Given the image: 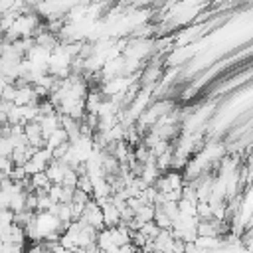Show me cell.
<instances>
[{"label": "cell", "mask_w": 253, "mask_h": 253, "mask_svg": "<svg viewBox=\"0 0 253 253\" xmlns=\"http://www.w3.org/2000/svg\"><path fill=\"white\" fill-rule=\"evenodd\" d=\"M79 221H83L85 225L93 227L95 231L105 229V225H103V211H101V208H99L93 200H89V202L85 204V208H83V213H81Z\"/></svg>", "instance_id": "6da1fadb"}, {"label": "cell", "mask_w": 253, "mask_h": 253, "mask_svg": "<svg viewBox=\"0 0 253 253\" xmlns=\"http://www.w3.org/2000/svg\"><path fill=\"white\" fill-rule=\"evenodd\" d=\"M152 217H154V206H142L136 213H134V219L142 225V223H146V221H152Z\"/></svg>", "instance_id": "5b68a950"}, {"label": "cell", "mask_w": 253, "mask_h": 253, "mask_svg": "<svg viewBox=\"0 0 253 253\" xmlns=\"http://www.w3.org/2000/svg\"><path fill=\"white\" fill-rule=\"evenodd\" d=\"M61 186L63 188H75L77 186V172L73 168H67L63 178H61Z\"/></svg>", "instance_id": "8992f818"}, {"label": "cell", "mask_w": 253, "mask_h": 253, "mask_svg": "<svg viewBox=\"0 0 253 253\" xmlns=\"http://www.w3.org/2000/svg\"><path fill=\"white\" fill-rule=\"evenodd\" d=\"M73 190H75V188H63V186H61L59 204H71V198H73Z\"/></svg>", "instance_id": "30bf717a"}, {"label": "cell", "mask_w": 253, "mask_h": 253, "mask_svg": "<svg viewBox=\"0 0 253 253\" xmlns=\"http://www.w3.org/2000/svg\"><path fill=\"white\" fill-rule=\"evenodd\" d=\"M91 200V196H87L85 192H81V190H73V198H71V204L73 206H79V208H85V204Z\"/></svg>", "instance_id": "52a82bcc"}, {"label": "cell", "mask_w": 253, "mask_h": 253, "mask_svg": "<svg viewBox=\"0 0 253 253\" xmlns=\"http://www.w3.org/2000/svg\"><path fill=\"white\" fill-rule=\"evenodd\" d=\"M69 166H65L61 160H51L47 166H45V176H47V180L51 182V184H59L61 186V178H63V174H65V170H67Z\"/></svg>", "instance_id": "7a4b0ae2"}, {"label": "cell", "mask_w": 253, "mask_h": 253, "mask_svg": "<svg viewBox=\"0 0 253 253\" xmlns=\"http://www.w3.org/2000/svg\"><path fill=\"white\" fill-rule=\"evenodd\" d=\"M49 186H51V182L47 180L45 172H38V174L30 176V190L32 192H47Z\"/></svg>", "instance_id": "3957f363"}, {"label": "cell", "mask_w": 253, "mask_h": 253, "mask_svg": "<svg viewBox=\"0 0 253 253\" xmlns=\"http://www.w3.org/2000/svg\"><path fill=\"white\" fill-rule=\"evenodd\" d=\"M170 164H172V146H170L164 154H160V156L156 158V168H158L160 174L168 172V170H170Z\"/></svg>", "instance_id": "277c9868"}, {"label": "cell", "mask_w": 253, "mask_h": 253, "mask_svg": "<svg viewBox=\"0 0 253 253\" xmlns=\"http://www.w3.org/2000/svg\"><path fill=\"white\" fill-rule=\"evenodd\" d=\"M12 168H14V164H12L10 156H0V174L8 176L12 172Z\"/></svg>", "instance_id": "9c48e42d"}, {"label": "cell", "mask_w": 253, "mask_h": 253, "mask_svg": "<svg viewBox=\"0 0 253 253\" xmlns=\"http://www.w3.org/2000/svg\"><path fill=\"white\" fill-rule=\"evenodd\" d=\"M160 210L170 217V221H174L178 217V204L176 202H166V204L160 206Z\"/></svg>", "instance_id": "ba28073f"}]
</instances>
